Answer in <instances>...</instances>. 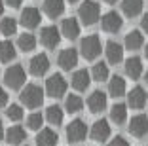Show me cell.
<instances>
[{"label":"cell","instance_id":"6da1fadb","mask_svg":"<svg viewBox=\"0 0 148 146\" xmlns=\"http://www.w3.org/2000/svg\"><path fill=\"white\" fill-rule=\"evenodd\" d=\"M19 99H21V103L27 108H38L44 103V89L40 86H36V84H29L21 91Z\"/></svg>","mask_w":148,"mask_h":146},{"label":"cell","instance_id":"7a4b0ae2","mask_svg":"<svg viewBox=\"0 0 148 146\" xmlns=\"http://www.w3.org/2000/svg\"><path fill=\"white\" fill-rule=\"evenodd\" d=\"M101 49H103V46H101V38L97 34H89L82 38V42H80V53L86 61L97 59L101 55Z\"/></svg>","mask_w":148,"mask_h":146},{"label":"cell","instance_id":"3957f363","mask_svg":"<svg viewBox=\"0 0 148 146\" xmlns=\"http://www.w3.org/2000/svg\"><path fill=\"white\" fill-rule=\"evenodd\" d=\"M78 15H80V21L86 27H91V25H95L101 17V6L97 4V2H93V0H86V2H82V6H80Z\"/></svg>","mask_w":148,"mask_h":146},{"label":"cell","instance_id":"277c9868","mask_svg":"<svg viewBox=\"0 0 148 146\" xmlns=\"http://www.w3.org/2000/svg\"><path fill=\"white\" fill-rule=\"evenodd\" d=\"M25 80H27V74H25V69H23L21 64H12L4 72V84L10 89H19L25 84Z\"/></svg>","mask_w":148,"mask_h":146},{"label":"cell","instance_id":"5b68a950","mask_svg":"<svg viewBox=\"0 0 148 146\" xmlns=\"http://www.w3.org/2000/svg\"><path fill=\"white\" fill-rule=\"evenodd\" d=\"M66 87H69V84H66V80L63 78V74L55 72L46 80V93H48L49 97H53V99L63 97V95L66 93Z\"/></svg>","mask_w":148,"mask_h":146},{"label":"cell","instance_id":"8992f818","mask_svg":"<svg viewBox=\"0 0 148 146\" xmlns=\"http://www.w3.org/2000/svg\"><path fill=\"white\" fill-rule=\"evenodd\" d=\"M87 133H89V129H87L84 120H72L66 125V138H69V142H82L87 137Z\"/></svg>","mask_w":148,"mask_h":146},{"label":"cell","instance_id":"52a82bcc","mask_svg":"<svg viewBox=\"0 0 148 146\" xmlns=\"http://www.w3.org/2000/svg\"><path fill=\"white\" fill-rule=\"evenodd\" d=\"M61 30L57 29L55 25H49V27H44L42 30H40V42H42V46L49 47V49H53V47L59 46V42H61Z\"/></svg>","mask_w":148,"mask_h":146},{"label":"cell","instance_id":"ba28073f","mask_svg":"<svg viewBox=\"0 0 148 146\" xmlns=\"http://www.w3.org/2000/svg\"><path fill=\"white\" fill-rule=\"evenodd\" d=\"M101 27L105 32H118L123 27V19L118 12H106L101 17Z\"/></svg>","mask_w":148,"mask_h":146},{"label":"cell","instance_id":"9c48e42d","mask_svg":"<svg viewBox=\"0 0 148 146\" xmlns=\"http://www.w3.org/2000/svg\"><path fill=\"white\" fill-rule=\"evenodd\" d=\"M110 123H108V120H97L95 123L91 125V129H89V137L93 138L95 142H105L106 138L110 137Z\"/></svg>","mask_w":148,"mask_h":146},{"label":"cell","instance_id":"30bf717a","mask_svg":"<svg viewBox=\"0 0 148 146\" xmlns=\"http://www.w3.org/2000/svg\"><path fill=\"white\" fill-rule=\"evenodd\" d=\"M106 104H108L106 93H105V91H101V89H95L89 97H87V108H89V112H93V114L103 112L106 108Z\"/></svg>","mask_w":148,"mask_h":146},{"label":"cell","instance_id":"8fae6325","mask_svg":"<svg viewBox=\"0 0 148 146\" xmlns=\"http://www.w3.org/2000/svg\"><path fill=\"white\" fill-rule=\"evenodd\" d=\"M29 70H31L32 76H44V74L49 70V57L46 53H38L31 59L29 63Z\"/></svg>","mask_w":148,"mask_h":146},{"label":"cell","instance_id":"7c38bea8","mask_svg":"<svg viewBox=\"0 0 148 146\" xmlns=\"http://www.w3.org/2000/svg\"><path fill=\"white\" fill-rule=\"evenodd\" d=\"M42 21V15H40V10L34 6H29L21 12V25L25 29H36Z\"/></svg>","mask_w":148,"mask_h":146},{"label":"cell","instance_id":"4fadbf2b","mask_svg":"<svg viewBox=\"0 0 148 146\" xmlns=\"http://www.w3.org/2000/svg\"><path fill=\"white\" fill-rule=\"evenodd\" d=\"M129 133L137 138H143L148 133V118L144 114H137L129 121Z\"/></svg>","mask_w":148,"mask_h":146},{"label":"cell","instance_id":"5bb4252c","mask_svg":"<svg viewBox=\"0 0 148 146\" xmlns=\"http://www.w3.org/2000/svg\"><path fill=\"white\" fill-rule=\"evenodd\" d=\"M57 63H59V66H61L63 70L74 69V66L78 64V51L72 49V47H65V49H61V53L57 57Z\"/></svg>","mask_w":148,"mask_h":146},{"label":"cell","instance_id":"9a60e30c","mask_svg":"<svg viewBox=\"0 0 148 146\" xmlns=\"http://www.w3.org/2000/svg\"><path fill=\"white\" fill-rule=\"evenodd\" d=\"M105 53H106V61H108L110 64H118V63L123 61V46L118 44V42H114V40L106 42Z\"/></svg>","mask_w":148,"mask_h":146},{"label":"cell","instance_id":"2e32d148","mask_svg":"<svg viewBox=\"0 0 148 146\" xmlns=\"http://www.w3.org/2000/svg\"><path fill=\"white\" fill-rule=\"evenodd\" d=\"M89 84H91V74L87 72L86 69L76 70V72L72 74V78H70V86L76 91H86L87 87H89Z\"/></svg>","mask_w":148,"mask_h":146},{"label":"cell","instance_id":"e0dca14e","mask_svg":"<svg viewBox=\"0 0 148 146\" xmlns=\"http://www.w3.org/2000/svg\"><path fill=\"white\" fill-rule=\"evenodd\" d=\"M127 104L135 110H140V108L146 104V91L143 89L140 86L133 87V89L127 93Z\"/></svg>","mask_w":148,"mask_h":146},{"label":"cell","instance_id":"ac0fdd59","mask_svg":"<svg viewBox=\"0 0 148 146\" xmlns=\"http://www.w3.org/2000/svg\"><path fill=\"white\" fill-rule=\"evenodd\" d=\"M61 34L65 36V38H69V40H74V38H78V34H80V23H78V19H74V17H66V19H63V23H61Z\"/></svg>","mask_w":148,"mask_h":146},{"label":"cell","instance_id":"d6986e66","mask_svg":"<svg viewBox=\"0 0 148 146\" xmlns=\"http://www.w3.org/2000/svg\"><path fill=\"white\" fill-rule=\"evenodd\" d=\"M125 74L131 78V80H139L143 76V61L139 57H129L125 59Z\"/></svg>","mask_w":148,"mask_h":146},{"label":"cell","instance_id":"ffe728a7","mask_svg":"<svg viewBox=\"0 0 148 146\" xmlns=\"http://www.w3.org/2000/svg\"><path fill=\"white\" fill-rule=\"evenodd\" d=\"M44 12L51 19H57L65 12V0H44Z\"/></svg>","mask_w":148,"mask_h":146},{"label":"cell","instance_id":"44dd1931","mask_svg":"<svg viewBox=\"0 0 148 146\" xmlns=\"http://www.w3.org/2000/svg\"><path fill=\"white\" fill-rule=\"evenodd\" d=\"M59 137L53 129H40L36 135V146H57Z\"/></svg>","mask_w":148,"mask_h":146},{"label":"cell","instance_id":"7402d4cb","mask_svg":"<svg viewBox=\"0 0 148 146\" xmlns=\"http://www.w3.org/2000/svg\"><path fill=\"white\" fill-rule=\"evenodd\" d=\"M25 138H27V131L21 127V125H12V127L6 131V141H8L10 144H13V146L21 144Z\"/></svg>","mask_w":148,"mask_h":146},{"label":"cell","instance_id":"603a6c76","mask_svg":"<svg viewBox=\"0 0 148 146\" xmlns=\"http://www.w3.org/2000/svg\"><path fill=\"white\" fill-rule=\"evenodd\" d=\"M125 80H123L122 76H110L108 80V93L112 95V97H122V95H125Z\"/></svg>","mask_w":148,"mask_h":146},{"label":"cell","instance_id":"cb8c5ba5","mask_svg":"<svg viewBox=\"0 0 148 146\" xmlns=\"http://www.w3.org/2000/svg\"><path fill=\"white\" fill-rule=\"evenodd\" d=\"M144 44V38H143V32L140 30H129L125 34V47L131 49V51H135L139 47H143Z\"/></svg>","mask_w":148,"mask_h":146},{"label":"cell","instance_id":"d4e9b609","mask_svg":"<svg viewBox=\"0 0 148 146\" xmlns=\"http://www.w3.org/2000/svg\"><path fill=\"white\" fill-rule=\"evenodd\" d=\"M127 120V106L122 103H116L112 108H110V121H114L116 125L125 123Z\"/></svg>","mask_w":148,"mask_h":146},{"label":"cell","instance_id":"484cf974","mask_svg":"<svg viewBox=\"0 0 148 146\" xmlns=\"http://www.w3.org/2000/svg\"><path fill=\"white\" fill-rule=\"evenodd\" d=\"M15 55H17L15 46L10 40H2L0 42V63H10V61L15 59Z\"/></svg>","mask_w":148,"mask_h":146},{"label":"cell","instance_id":"4316f807","mask_svg":"<svg viewBox=\"0 0 148 146\" xmlns=\"http://www.w3.org/2000/svg\"><path fill=\"white\" fill-rule=\"evenodd\" d=\"M122 10L127 17H137L143 12V0H122Z\"/></svg>","mask_w":148,"mask_h":146},{"label":"cell","instance_id":"83f0119b","mask_svg":"<svg viewBox=\"0 0 148 146\" xmlns=\"http://www.w3.org/2000/svg\"><path fill=\"white\" fill-rule=\"evenodd\" d=\"M63 118H65V114H63V108L61 106H57V104H49V106L46 108V120H48L51 125H61L63 123Z\"/></svg>","mask_w":148,"mask_h":146},{"label":"cell","instance_id":"f1b7e54d","mask_svg":"<svg viewBox=\"0 0 148 146\" xmlns=\"http://www.w3.org/2000/svg\"><path fill=\"white\" fill-rule=\"evenodd\" d=\"M91 78L95 80V82H105V80H108L110 78V72H108V64L106 63H95L91 69Z\"/></svg>","mask_w":148,"mask_h":146},{"label":"cell","instance_id":"f546056e","mask_svg":"<svg viewBox=\"0 0 148 146\" xmlns=\"http://www.w3.org/2000/svg\"><path fill=\"white\" fill-rule=\"evenodd\" d=\"M17 47L21 51H32L36 47V36L31 34V32H23L17 38Z\"/></svg>","mask_w":148,"mask_h":146},{"label":"cell","instance_id":"4dcf8cb0","mask_svg":"<svg viewBox=\"0 0 148 146\" xmlns=\"http://www.w3.org/2000/svg\"><path fill=\"white\" fill-rule=\"evenodd\" d=\"M84 108V101L80 95H69L65 99V110L69 112V114H76V112H80Z\"/></svg>","mask_w":148,"mask_h":146},{"label":"cell","instance_id":"1f68e13d","mask_svg":"<svg viewBox=\"0 0 148 146\" xmlns=\"http://www.w3.org/2000/svg\"><path fill=\"white\" fill-rule=\"evenodd\" d=\"M0 32L4 36H12L17 32V21L13 17H4L0 21Z\"/></svg>","mask_w":148,"mask_h":146},{"label":"cell","instance_id":"d6a6232c","mask_svg":"<svg viewBox=\"0 0 148 146\" xmlns=\"http://www.w3.org/2000/svg\"><path fill=\"white\" fill-rule=\"evenodd\" d=\"M42 123H44V116L40 112H32L31 116L27 118V127L32 129V131H40V129H42Z\"/></svg>","mask_w":148,"mask_h":146},{"label":"cell","instance_id":"836d02e7","mask_svg":"<svg viewBox=\"0 0 148 146\" xmlns=\"http://www.w3.org/2000/svg\"><path fill=\"white\" fill-rule=\"evenodd\" d=\"M6 118L12 121H19L23 118V108L21 104H10L8 108H6Z\"/></svg>","mask_w":148,"mask_h":146},{"label":"cell","instance_id":"e575fe53","mask_svg":"<svg viewBox=\"0 0 148 146\" xmlns=\"http://www.w3.org/2000/svg\"><path fill=\"white\" fill-rule=\"evenodd\" d=\"M108 146H129V142H127L123 137H120V135H118V137H114L112 141L108 142Z\"/></svg>","mask_w":148,"mask_h":146},{"label":"cell","instance_id":"d590c367","mask_svg":"<svg viewBox=\"0 0 148 146\" xmlns=\"http://www.w3.org/2000/svg\"><path fill=\"white\" fill-rule=\"evenodd\" d=\"M6 104H8V93L4 87H0V108H4Z\"/></svg>","mask_w":148,"mask_h":146},{"label":"cell","instance_id":"8d00e7d4","mask_svg":"<svg viewBox=\"0 0 148 146\" xmlns=\"http://www.w3.org/2000/svg\"><path fill=\"white\" fill-rule=\"evenodd\" d=\"M140 29H143L144 32H148V13H144L143 19H140Z\"/></svg>","mask_w":148,"mask_h":146},{"label":"cell","instance_id":"74e56055","mask_svg":"<svg viewBox=\"0 0 148 146\" xmlns=\"http://www.w3.org/2000/svg\"><path fill=\"white\" fill-rule=\"evenodd\" d=\"M21 2H23V0H6V4H8L10 8H19Z\"/></svg>","mask_w":148,"mask_h":146},{"label":"cell","instance_id":"f35d334b","mask_svg":"<svg viewBox=\"0 0 148 146\" xmlns=\"http://www.w3.org/2000/svg\"><path fill=\"white\" fill-rule=\"evenodd\" d=\"M6 137V133H4V125H2V121H0V141Z\"/></svg>","mask_w":148,"mask_h":146},{"label":"cell","instance_id":"ab89813d","mask_svg":"<svg viewBox=\"0 0 148 146\" xmlns=\"http://www.w3.org/2000/svg\"><path fill=\"white\" fill-rule=\"evenodd\" d=\"M2 13H4V0H0V17H2Z\"/></svg>","mask_w":148,"mask_h":146},{"label":"cell","instance_id":"60d3db41","mask_svg":"<svg viewBox=\"0 0 148 146\" xmlns=\"http://www.w3.org/2000/svg\"><path fill=\"white\" fill-rule=\"evenodd\" d=\"M105 2H106V4H116L118 0H105Z\"/></svg>","mask_w":148,"mask_h":146},{"label":"cell","instance_id":"b9f144b4","mask_svg":"<svg viewBox=\"0 0 148 146\" xmlns=\"http://www.w3.org/2000/svg\"><path fill=\"white\" fill-rule=\"evenodd\" d=\"M144 55H146V59H148V44H146V47H144Z\"/></svg>","mask_w":148,"mask_h":146},{"label":"cell","instance_id":"7bdbcfd3","mask_svg":"<svg viewBox=\"0 0 148 146\" xmlns=\"http://www.w3.org/2000/svg\"><path fill=\"white\" fill-rule=\"evenodd\" d=\"M69 2H70V4H72V2H80V0H69Z\"/></svg>","mask_w":148,"mask_h":146},{"label":"cell","instance_id":"ee69618b","mask_svg":"<svg viewBox=\"0 0 148 146\" xmlns=\"http://www.w3.org/2000/svg\"><path fill=\"white\" fill-rule=\"evenodd\" d=\"M144 78H146V84H148V70H146V76H144Z\"/></svg>","mask_w":148,"mask_h":146}]
</instances>
